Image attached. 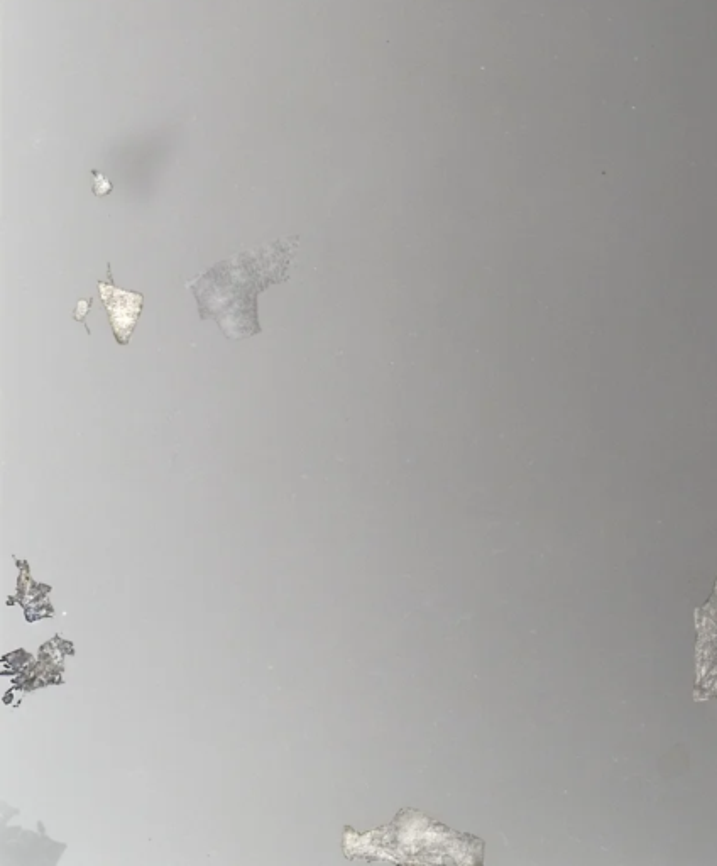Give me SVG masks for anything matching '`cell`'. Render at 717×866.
<instances>
[{
  "instance_id": "6da1fadb",
  "label": "cell",
  "mask_w": 717,
  "mask_h": 866,
  "mask_svg": "<svg viewBox=\"0 0 717 866\" xmlns=\"http://www.w3.org/2000/svg\"><path fill=\"white\" fill-rule=\"evenodd\" d=\"M100 295L105 308L110 315V324L114 329L115 339L126 346L131 339L132 330L136 327L137 318L143 308V295L132 291H121L115 288L112 280L109 283H99Z\"/></svg>"
}]
</instances>
